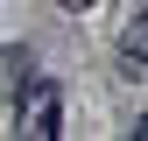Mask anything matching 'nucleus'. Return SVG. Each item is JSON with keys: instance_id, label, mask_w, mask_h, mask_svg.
I'll return each instance as SVG.
<instances>
[{"instance_id": "1", "label": "nucleus", "mask_w": 148, "mask_h": 141, "mask_svg": "<svg viewBox=\"0 0 148 141\" xmlns=\"http://www.w3.org/2000/svg\"><path fill=\"white\" fill-rule=\"evenodd\" d=\"M7 99H14V127H21L28 141L64 134V92H57V78H21Z\"/></svg>"}, {"instance_id": "2", "label": "nucleus", "mask_w": 148, "mask_h": 141, "mask_svg": "<svg viewBox=\"0 0 148 141\" xmlns=\"http://www.w3.org/2000/svg\"><path fill=\"white\" fill-rule=\"evenodd\" d=\"M21 78H28V57L21 49H0V92H14Z\"/></svg>"}, {"instance_id": "3", "label": "nucleus", "mask_w": 148, "mask_h": 141, "mask_svg": "<svg viewBox=\"0 0 148 141\" xmlns=\"http://www.w3.org/2000/svg\"><path fill=\"white\" fill-rule=\"evenodd\" d=\"M120 49H127V78H141V14H134V28H127Z\"/></svg>"}, {"instance_id": "4", "label": "nucleus", "mask_w": 148, "mask_h": 141, "mask_svg": "<svg viewBox=\"0 0 148 141\" xmlns=\"http://www.w3.org/2000/svg\"><path fill=\"white\" fill-rule=\"evenodd\" d=\"M64 7H92V0H64Z\"/></svg>"}]
</instances>
